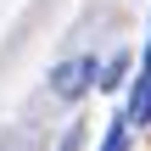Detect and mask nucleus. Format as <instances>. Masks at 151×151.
Returning a JSON list of instances; mask_svg holds the SVG:
<instances>
[{
    "label": "nucleus",
    "instance_id": "f257e3e1",
    "mask_svg": "<svg viewBox=\"0 0 151 151\" xmlns=\"http://www.w3.org/2000/svg\"><path fill=\"white\" fill-rule=\"evenodd\" d=\"M90 78H95V62H90V56H73V62H62V67L50 73V84H56V95H62V101L84 95V90H90Z\"/></svg>",
    "mask_w": 151,
    "mask_h": 151
},
{
    "label": "nucleus",
    "instance_id": "7ed1b4c3",
    "mask_svg": "<svg viewBox=\"0 0 151 151\" xmlns=\"http://www.w3.org/2000/svg\"><path fill=\"white\" fill-rule=\"evenodd\" d=\"M123 73H129V56H118V62L101 73V90H118V84H123Z\"/></svg>",
    "mask_w": 151,
    "mask_h": 151
},
{
    "label": "nucleus",
    "instance_id": "f03ea898",
    "mask_svg": "<svg viewBox=\"0 0 151 151\" xmlns=\"http://www.w3.org/2000/svg\"><path fill=\"white\" fill-rule=\"evenodd\" d=\"M146 118H151V62L134 78V95H129V123H146Z\"/></svg>",
    "mask_w": 151,
    "mask_h": 151
}]
</instances>
